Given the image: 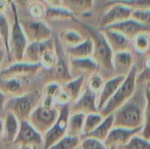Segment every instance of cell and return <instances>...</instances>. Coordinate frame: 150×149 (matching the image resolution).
Listing matches in <instances>:
<instances>
[{
  "label": "cell",
  "mask_w": 150,
  "mask_h": 149,
  "mask_svg": "<svg viewBox=\"0 0 150 149\" xmlns=\"http://www.w3.org/2000/svg\"><path fill=\"white\" fill-rule=\"evenodd\" d=\"M80 25L93 42V54L92 59L99 67V74L105 80L114 76L113 72V55L114 53L111 49L103 32L96 28L80 18L74 20Z\"/></svg>",
  "instance_id": "obj_1"
},
{
  "label": "cell",
  "mask_w": 150,
  "mask_h": 149,
  "mask_svg": "<svg viewBox=\"0 0 150 149\" xmlns=\"http://www.w3.org/2000/svg\"><path fill=\"white\" fill-rule=\"evenodd\" d=\"M145 88V85L137 84L136 90L133 97L112 113L114 127L128 129L142 128L146 105Z\"/></svg>",
  "instance_id": "obj_2"
},
{
  "label": "cell",
  "mask_w": 150,
  "mask_h": 149,
  "mask_svg": "<svg viewBox=\"0 0 150 149\" xmlns=\"http://www.w3.org/2000/svg\"><path fill=\"white\" fill-rule=\"evenodd\" d=\"M41 97L40 90H33L21 96L9 97L5 104L4 110H6L7 112L13 114L19 122L26 121L40 103Z\"/></svg>",
  "instance_id": "obj_3"
},
{
  "label": "cell",
  "mask_w": 150,
  "mask_h": 149,
  "mask_svg": "<svg viewBox=\"0 0 150 149\" xmlns=\"http://www.w3.org/2000/svg\"><path fill=\"white\" fill-rule=\"evenodd\" d=\"M137 68L134 65L129 74L126 76L124 82L120 85L114 95L112 97V98L99 111V113L104 118L112 114L133 97L137 88Z\"/></svg>",
  "instance_id": "obj_4"
},
{
  "label": "cell",
  "mask_w": 150,
  "mask_h": 149,
  "mask_svg": "<svg viewBox=\"0 0 150 149\" xmlns=\"http://www.w3.org/2000/svg\"><path fill=\"white\" fill-rule=\"evenodd\" d=\"M11 11L12 16V22L11 25V32L9 37V61H20L23 60V56L25 48L28 45L27 38L24 32L19 21V16L18 12V7L11 3Z\"/></svg>",
  "instance_id": "obj_5"
},
{
  "label": "cell",
  "mask_w": 150,
  "mask_h": 149,
  "mask_svg": "<svg viewBox=\"0 0 150 149\" xmlns=\"http://www.w3.org/2000/svg\"><path fill=\"white\" fill-rule=\"evenodd\" d=\"M59 115L56 105H48L40 103L32 112L28 121L42 135H44L54 124Z\"/></svg>",
  "instance_id": "obj_6"
},
{
  "label": "cell",
  "mask_w": 150,
  "mask_h": 149,
  "mask_svg": "<svg viewBox=\"0 0 150 149\" xmlns=\"http://www.w3.org/2000/svg\"><path fill=\"white\" fill-rule=\"evenodd\" d=\"M59 115L52 127L43 135V149H48L67 135V127L70 115L69 105L58 106Z\"/></svg>",
  "instance_id": "obj_7"
},
{
  "label": "cell",
  "mask_w": 150,
  "mask_h": 149,
  "mask_svg": "<svg viewBox=\"0 0 150 149\" xmlns=\"http://www.w3.org/2000/svg\"><path fill=\"white\" fill-rule=\"evenodd\" d=\"M54 40V49L57 54V61L54 67L48 70L50 71L53 82H57L61 85L73 79L69 68V58L68 57L65 48L60 42V40Z\"/></svg>",
  "instance_id": "obj_8"
},
{
  "label": "cell",
  "mask_w": 150,
  "mask_h": 149,
  "mask_svg": "<svg viewBox=\"0 0 150 149\" xmlns=\"http://www.w3.org/2000/svg\"><path fill=\"white\" fill-rule=\"evenodd\" d=\"M19 21L28 42H41L52 39V28L46 22L39 19H24L20 18Z\"/></svg>",
  "instance_id": "obj_9"
},
{
  "label": "cell",
  "mask_w": 150,
  "mask_h": 149,
  "mask_svg": "<svg viewBox=\"0 0 150 149\" xmlns=\"http://www.w3.org/2000/svg\"><path fill=\"white\" fill-rule=\"evenodd\" d=\"M41 70L39 63H30L24 61H12L6 68H1L0 79H30Z\"/></svg>",
  "instance_id": "obj_10"
},
{
  "label": "cell",
  "mask_w": 150,
  "mask_h": 149,
  "mask_svg": "<svg viewBox=\"0 0 150 149\" xmlns=\"http://www.w3.org/2000/svg\"><path fill=\"white\" fill-rule=\"evenodd\" d=\"M108 9L100 16L98 19L99 29L105 28L107 26L123 22L132 18L133 10L126 5L120 4H115L107 2Z\"/></svg>",
  "instance_id": "obj_11"
},
{
  "label": "cell",
  "mask_w": 150,
  "mask_h": 149,
  "mask_svg": "<svg viewBox=\"0 0 150 149\" xmlns=\"http://www.w3.org/2000/svg\"><path fill=\"white\" fill-rule=\"evenodd\" d=\"M13 144L25 147L43 146V135L40 133L28 120L19 122V130Z\"/></svg>",
  "instance_id": "obj_12"
},
{
  "label": "cell",
  "mask_w": 150,
  "mask_h": 149,
  "mask_svg": "<svg viewBox=\"0 0 150 149\" xmlns=\"http://www.w3.org/2000/svg\"><path fill=\"white\" fill-rule=\"evenodd\" d=\"M70 113H82L88 115L91 113L98 112V95L92 92L85 86L79 98L70 105Z\"/></svg>",
  "instance_id": "obj_13"
},
{
  "label": "cell",
  "mask_w": 150,
  "mask_h": 149,
  "mask_svg": "<svg viewBox=\"0 0 150 149\" xmlns=\"http://www.w3.org/2000/svg\"><path fill=\"white\" fill-rule=\"evenodd\" d=\"M142 128L128 129L123 127H113L105 140L104 143L107 148H123L133 137L140 134Z\"/></svg>",
  "instance_id": "obj_14"
},
{
  "label": "cell",
  "mask_w": 150,
  "mask_h": 149,
  "mask_svg": "<svg viewBox=\"0 0 150 149\" xmlns=\"http://www.w3.org/2000/svg\"><path fill=\"white\" fill-rule=\"evenodd\" d=\"M69 68L73 78L77 76H84L85 78H88L92 74L99 73V67L92 57L69 59Z\"/></svg>",
  "instance_id": "obj_15"
},
{
  "label": "cell",
  "mask_w": 150,
  "mask_h": 149,
  "mask_svg": "<svg viewBox=\"0 0 150 149\" xmlns=\"http://www.w3.org/2000/svg\"><path fill=\"white\" fill-rule=\"evenodd\" d=\"M100 30L103 32L111 49L114 54L120 52H132V40L127 39L126 36L119 32L108 28Z\"/></svg>",
  "instance_id": "obj_16"
},
{
  "label": "cell",
  "mask_w": 150,
  "mask_h": 149,
  "mask_svg": "<svg viewBox=\"0 0 150 149\" xmlns=\"http://www.w3.org/2000/svg\"><path fill=\"white\" fill-rule=\"evenodd\" d=\"M105 28L119 32L121 34H123L124 36H126L127 39H129L130 40H133V39L134 37H136L138 34H140L142 32H150V27L145 26V25L140 24L139 22H137L136 20H134L132 18L129 19H127L123 22L107 26Z\"/></svg>",
  "instance_id": "obj_17"
},
{
  "label": "cell",
  "mask_w": 150,
  "mask_h": 149,
  "mask_svg": "<svg viewBox=\"0 0 150 149\" xmlns=\"http://www.w3.org/2000/svg\"><path fill=\"white\" fill-rule=\"evenodd\" d=\"M29 87V79H0V90L8 97H18L27 91Z\"/></svg>",
  "instance_id": "obj_18"
},
{
  "label": "cell",
  "mask_w": 150,
  "mask_h": 149,
  "mask_svg": "<svg viewBox=\"0 0 150 149\" xmlns=\"http://www.w3.org/2000/svg\"><path fill=\"white\" fill-rule=\"evenodd\" d=\"M53 47H54V40L53 38L41 42H29L22 61L30 63H39L42 54L46 50Z\"/></svg>",
  "instance_id": "obj_19"
},
{
  "label": "cell",
  "mask_w": 150,
  "mask_h": 149,
  "mask_svg": "<svg viewBox=\"0 0 150 149\" xmlns=\"http://www.w3.org/2000/svg\"><path fill=\"white\" fill-rule=\"evenodd\" d=\"M126 76H114L105 81L104 86L98 95V108L99 111L105 105V104L112 98L120 85L124 82Z\"/></svg>",
  "instance_id": "obj_20"
},
{
  "label": "cell",
  "mask_w": 150,
  "mask_h": 149,
  "mask_svg": "<svg viewBox=\"0 0 150 149\" xmlns=\"http://www.w3.org/2000/svg\"><path fill=\"white\" fill-rule=\"evenodd\" d=\"M134 58L132 52H120L113 55L114 76H127L134 66Z\"/></svg>",
  "instance_id": "obj_21"
},
{
  "label": "cell",
  "mask_w": 150,
  "mask_h": 149,
  "mask_svg": "<svg viewBox=\"0 0 150 149\" xmlns=\"http://www.w3.org/2000/svg\"><path fill=\"white\" fill-rule=\"evenodd\" d=\"M95 0H62V6L74 13L78 18L91 16Z\"/></svg>",
  "instance_id": "obj_22"
},
{
  "label": "cell",
  "mask_w": 150,
  "mask_h": 149,
  "mask_svg": "<svg viewBox=\"0 0 150 149\" xmlns=\"http://www.w3.org/2000/svg\"><path fill=\"white\" fill-rule=\"evenodd\" d=\"M19 130V121L11 113L7 112L4 119L2 141L4 144H13Z\"/></svg>",
  "instance_id": "obj_23"
},
{
  "label": "cell",
  "mask_w": 150,
  "mask_h": 149,
  "mask_svg": "<svg viewBox=\"0 0 150 149\" xmlns=\"http://www.w3.org/2000/svg\"><path fill=\"white\" fill-rule=\"evenodd\" d=\"M64 48L69 59L91 58L93 54V42L89 36H87L85 40L78 45Z\"/></svg>",
  "instance_id": "obj_24"
},
{
  "label": "cell",
  "mask_w": 150,
  "mask_h": 149,
  "mask_svg": "<svg viewBox=\"0 0 150 149\" xmlns=\"http://www.w3.org/2000/svg\"><path fill=\"white\" fill-rule=\"evenodd\" d=\"M85 82L86 78L84 76H77L62 85V89L69 97L71 104L76 101L83 93L85 88Z\"/></svg>",
  "instance_id": "obj_25"
},
{
  "label": "cell",
  "mask_w": 150,
  "mask_h": 149,
  "mask_svg": "<svg viewBox=\"0 0 150 149\" xmlns=\"http://www.w3.org/2000/svg\"><path fill=\"white\" fill-rule=\"evenodd\" d=\"M113 127H114V119H113V115L111 114L107 117H105L103 121L94 131H92L91 133H90L89 134L82 138L90 137V138H93V139H96L104 142L106 137L108 136L109 133Z\"/></svg>",
  "instance_id": "obj_26"
},
{
  "label": "cell",
  "mask_w": 150,
  "mask_h": 149,
  "mask_svg": "<svg viewBox=\"0 0 150 149\" xmlns=\"http://www.w3.org/2000/svg\"><path fill=\"white\" fill-rule=\"evenodd\" d=\"M85 115L82 113H70L67 127V135L70 137H82L83 132Z\"/></svg>",
  "instance_id": "obj_27"
},
{
  "label": "cell",
  "mask_w": 150,
  "mask_h": 149,
  "mask_svg": "<svg viewBox=\"0 0 150 149\" xmlns=\"http://www.w3.org/2000/svg\"><path fill=\"white\" fill-rule=\"evenodd\" d=\"M86 37L75 29H66L60 32L58 40L64 47H70L83 42Z\"/></svg>",
  "instance_id": "obj_28"
},
{
  "label": "cell",
  "mask_w": 150,
  "mask_h": 149,
  "mask_svg": "<svg viewBox=\"0 0 150 149\" xmlns=\"http://www.w3.org/2000/svg\"><path fill=\"white\" fill-rule=\"evenodd\" d=\"M53 21H62V20H75L78 18L74 13L69 11L63 6L57 7H47L46 8L45 18Z\"/></svg>",
  "instance_id": "obj_29"
},
{
  "label": "cell",
  "mask_w": 150,
  "mask_h": 149,
  "mask_svg": "<svg viewBox=\"0 0 150 149\" xmlns=\"http://www.w3.org/2000/svg\"><path fill=\"white\" fill-rule=\"evenodd\" d=\"M150 49V32H142L132 40V50L139 54H147Z\"/></svg>",
  "instance_id": "obj_30"
},
{
  "label": "cell",
  "mask_w": 150,
  "mask_h": 149,
  "mask_svg": "<svg viewBox=\"0 0 150 149\" xmlns=\"http://www.w3.org/2000/svg\"><path fill=\"white\" fill-rule=\"evenodd\" d=\"M146 105L143 113V123L142 126L141 136L144 139L150 140V90L146 86L145 88Z\"/></svg>",
  "instance_id": "obj_31"
},
{
  "label": "cell",
  "mask_w": 150,
  "mask_h": 149,
  "mask_svg": "<svg viewBox=\"0 0 150 149\" xmlns=\"http://www.w3.org/2000/svg\"><path fill=\"white\" fill-rule=\"evenodd\" d=\"M10 32H11V25L7 16L4 14H0V40L6 52V56L8 59H9L8 43H9Z\"/></svg>",
  "instance_id": "obj_32"
},
{
  "label": "cell",
  "mask_w": 150,
  "mask_h": 149,
  "mask_svg": "<svg viewBox=\"0 0 150 149\" xmlns=\"http://www.w3.org/2000/svg\"><path fill=\"white\" fill-rule=\"evenodd\" d=\"M104 117L99 112L91 113L88 115H85L84 119V124H83V132L82 137L89 134L92 131H94L103 121ZM81 137V138H82Z\"/></svg>",
  "instance_id": "obj_33"
},
{
  "label": "cell",
  "mask_w": 150,
  "mask_h": 149,
  "mask_svg": "<svg viewBox=\"0 0 150 149\" xmlns=\"http://www.w3.org/2000/svg\"><path fill=\"white\" fill-rule=\"evenodd\" d=\"M56 61H57V54H56L54 47H53V48H49L46 50L42 54L40 59L39 64L40 65L41 69L48 71L54 67Z\"/></svg>",
  "instance_id": "obj_34"
},
{
  "label": "cell",
  "mask_w": 150,
  "mask_h": 149,
  "mask_svg": "<svg viewBox=\"0 0 150 149\" xmlns=\"http://www.w3.org/2000/svg\"><path fill=\"white\" fill-rule=\"evenodd\" d=\"M80 143V137H70L66 135L52 145L48 149H76L79 148Z\"/></svg>",
  "instance_id": "obj_35"
},
{
  "label": "cell",
  "mask_w": 150,
  "mask_h": 149,
  "mask_svg": "<svg viewBox=\"0 0 150 149\" xmlns=\"http://www.w3.org/2000/svg\"><path fill=\"white\" fill-rule=\"evenodd\" d=\"M109 2L126 5L133 11L150 10V0H112Z\"/></svg>",
  "instance_id": "obj_36"
},
{
  "label": "cell",
  "mask_w": 150,
  "mask_h": 149,
  "mask_svg": "<svg viewBox=\"0 0 150 149\" xmlns=\"http://www.w3.org/2000/svg\"><path fill=\"white\" fill-rule=\"evenodd\" d=\"M105 81V80L102 77V76L99 73H95L87 78V85L86 86L92 92L98 95L104 86Z\"/></svg>",
  "instance_id": "obj_37"
},
{
  "label": "cell",
  "mask_w": 150,
  "mask_h": 149,
  "mask_svg": "<svg viewBox=\"0 0 150 149\" xmlns=\"http://www.w3.org/2000/svg\"><path fill=\"white\" fill-rule=\"evenodd\" d=\"M61 87H62V85L57 82H53V81L48 82L44 86V88L41 91V95H42L41 97L45 98V99H49V100L54 101L55 96L61 90Z\"/></svg>",
  "instance_id": "obj_38"
},
{
  "label": "cell",
  "mask_w": 150,
  "mask_h": 149,
  "mask_svg": "<svg viewBox=\"0 0 150 149\" xmlns=\"http://www.w3.org/2000/svg\"><path fill=\"white\" fill-rule=\"evenodd\" d=\"M28 13L33 19H39L41 20L45 18L46 8L45 6L40 2H32L27 6Z\"/></svg>",
  "instance_id": "obj_39"
},
{
  "label": "cell",
  "mask_w": 150,
  "mask_h": 149,
  "mask_svg": "<svg viewBox=\"0 0 150 149\" xmlns=\"http://www.w3.org/2000/svg\"><path fill=\"white\" fill-rule=\"evenodd\" d=\"M122 149H150V140L144 139L141 134H137Z\"/></svg>",
  "instance_id": "obj_40"
},
{
  "label": "cell",
  "mask_w": 150,
  "mask_h": 149,
  "mask_svg": "<svg viewBox=\"0 0 150 149\" xmlns=\"http://www.w3.org/2000/svg\"><path fill=\"white\" fill-rule=\"evenodd\" d=\"M79 147L81 149H109L105 147L103 141L90 137L81 138V143Z\"/></svg>",
  "instance_id": "obj_41"
},
{
  "label": "cell",
  "mask_w": 150,
  "mask_h": 149,
  "mask_svg": "<svg viewBox=\"0 0 150 149\" xmlns=\"http://www.w3.org/2000/svg\"><path fill=\"white\" fill-rule=\"evenodd\" d=\"M132 18L145 26L150 27V10L134 11L132 13Z\"/></svg>",
  "instance_id": "obj_42"
},
{
  "label": "cell",
  "mask_w": 150,
  "mask_h": 149,
  "mask_svg": "<svg viewBox=\"0 0 150 149\" xmlns=\"http://www.w3.org/2000/svg\"><path fill=\"white\" fill-rule=\"evenodd\" d=\"M136 83L140 85L150 86V67L143 68L141 71L137 72Z\"/></svg>",
  "instance_id": "obj_43"
},
{
  "label": "cell",
  "mask_w": 150,
  "mask_h": 149,
  "mask_svg": "<svg viewBox=\"0 0 150 149\" xmlns=\"http://www.w3.org/2000/svg\"><path fill=\"white\" fill-rule=\"evenodd\" d=\"M10 7L11 4L7 0H0V14L6 15V12Z\"/></svg>",
  "instance_id": "obj_44"
},
{
  "label": "cell",
  "mask_w": 150,
  "mask_h": 149,
  "mask_svg": "<svg viewBox=\"0 0 150 149\" xmlns=\"http://www.w3.org/2000/svg\"><path fill=\"white\" fill-rule=\"evenodd\" d=\"M8 96H6L1 90H0V113L4 111V107H5V104L8 100Z\"/></svg>",
  "instance_id": "obj_45"
},
{
  "label": "cell",
  "mask_w": 150,
  "mask_h": 149,
  "mask_svg": "<svg viewBox=\"0 0 150 149\" xmlns=\"http://www.w3.org/2000/svg\"><path fill=\"white\" fill-rule=\"evenodd\" d=\"M48 7H57L62 6V0H42Z\"/></svg>",
  "instance_id": "obj_46"
},
{
  "label": "cell",
  "mask_w": 150,
  "mask_h": 149,
  "mask_svg": "<svg viewBox=\"0 0 150 149\" xmlns=\"http://www.w3.org/2000/svg\"><path fill=\"white\" fill-rule=\"evenodd\" d=\"M12 3L18 7V6H21V7H25V6H28V4L30 3H32V0H13Z\"/></svg>",
  "instance_id": "obj_47"
},
{
  "label": "cell",
  "mask_w": 150,
  "mask_h": 149,
  "mask_svg": "<svg viewBox=\"0 0 150 149\" xmlns=\"http://www.w3.org/2000/svg\"><path fill=\"white\" fill-rule=\"evenodd\" d=\"M5 56H6V52H5L4 48L3 47H0V70H1L2 64H3V61H4Z\"/></svg>",
  "instance_id": "obj_48"
},
{
  "label": "cell",
  "mask_w": 150,
  "mask_h": 149,
  "mask_svg": "<svg viewBox=\"0 0 150 149\" xmlns=\"http://www.w3.org/2000/svg\"><path fill=\"white\" fill-rule=\"evenodd\" d=\"M3 129H4V119H0V137H2Z\"/></svg>",
  "instance_id": "obj_49"
},
{
  "label": "cell",
  "mask_w": 150,
  "mask_h": 149,
  "mask_svg": "<svg viewBox=\"0 0 150 149\" xmlns=\"http://www.w3.org/2000/svg\"><path fill=\"white\" fill-rule=\"evenodd\" d=\"M18 149H33L31 147H25V146H20Z\"/></svg>",
  "instance_id": "obj_50"
},
{
  "label": "cell",
  "mask_w": 150,
  "mask_h": 149,
  "mask_svg": "<svg viewBox=\"0 0 150 149\" xmlns=\"http://www.w3.org/2000/svg\"><path fill=\"white\" fill-rule=\"evenodd\" d=\"M7 1H8V2H9L10 4H11V3H12V1H13V0H7Z\"/></svg>",
  "instance_id": "obj_51"
},
{
  "label": "cell",
  "mask_w": 150,
  "mask_h": 149,
  "mask_svg": "<svg viewBox=\"0 0 150 149\" xmlns=\"http://www.w3.org/2000/svg\"><path fill=\"white\" fill-rule=\"evenodd\" d=\"M0 47H3V44H2V42H1V40H0Z\"/></svg>",
  "instance_id": "obj_52"
},
{
  "label": "cell",
  "mask_w": 150,
  "mask_h": 149,
  "mask_svg": "<svg viewBox=\"0 0 150 149\" xmlns=\"http://www.w3.org/2000/svg\"><path fill=\"white\" fill-rule=\"evenodd\" d=\"M149 54V55H150V49H149V51L148 52V54Z\"/></svg>",
  "instance_id": "obj_53"
},
{
  "label": "cell",
  "mask_w": 150,
  "mask_h": 149,
  "mask_svg": "<svg viewBox=\"0 0 150 149\" xmlns=\"http://www.w3.org/2000/svg\"><path fill=\"white\" fill-rule=\"evenodd\" d=\"M109 149H116V148H109Z\"/></svg>",
  "instance_id": "obj_54"
},
{
  "label": "cell",
  "mask_w": 150,
  "mask_h": 149,
  "mask_svg": "<svg viewBox=\"0 0 150 149\" xmlns=\"http://www.w3.org/2000/svg\"><path fill=\"white\" fill-rule=\"evenodd\" d=\"M147 87H148V88H149V89L150 90V86H147Z\"/></svg>",
  "instance_id": "obj_55"
},
{
  "label": "cell",
  "mask_w": 150,
  "mask_h": 149,
  "mask_svg": "<svg viewBox=\"0 0 150 149\" xmlns=\"http://www.w3.org/2000/svg\"><path fill=\"white\" fill-rule=\"evenodd\" d=\"M76 149H81V148H80V147H79V148H76Z\"/></svg>",
  "instance_id": "obj_56"
}]
</instances>
